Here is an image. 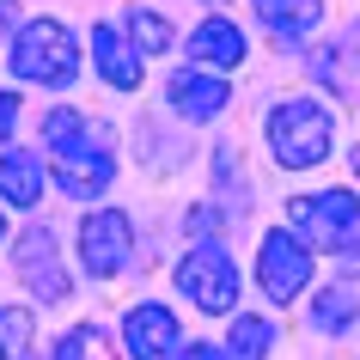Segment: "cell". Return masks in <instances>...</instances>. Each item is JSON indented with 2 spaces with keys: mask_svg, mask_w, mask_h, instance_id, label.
<instances>
[{
  "mask_svg": "<svg viewBox=\"0 0 360 360\" xmlns=\"http://www.w3.org/2000/svg\"><path fill=\"white\" fill-rule=\"evenodd\" d=\"M43 141H49V165H56V184L61 195H79V202H92L98 190H110V147H104V129H86V116L79 110H49L43 116Z\"/></svg>",
  "mask_w": 360,
  "mask_h": 360,
  "instance_id": "1",
  "label": "cell"
},
{
  "mask_svg": "<svg viewBox=\"0 0 360 360\" xmlns=\"http://www.w3.org/2000/svg\"><path fill=\"white\" fill-rule=\"evenodd\" d=\"M177 287H184V300H195V311H232L238 305V269L220 245H195L184 263H177Z\"/></svg>",
  "mask_w": 360,
  "mask_h": 360,
  "instance_id": "5",
  "label": "cell"
},
{
  "mask_svg": "<svg viewBox=\"0 0 360 360\" xmlns=\"http://www.w3.org/2000/svg\"><path fill=\"white\" fill-rule=\"evenodd\" d=\"M311 318H318V330H348V323L360 318V300L348 293V287H330V293H318Z\"/></svg>",
  "mask_w": 360,
  "mask_h": 360,
  "instance_id": "18",
  "label": "cell"
},
{
  "mask_svg": "<svg viewBox=\"0 0 360 360\" xmlns=\"http://www.w3.org/2000/svg\"><path fill=\"white\" fill-rule=\"evenodd\" d=\"M13 25H19V6H13V0H0V37H6Z\"/></svg>",
  "mask_w": 360,
  "mask_h": 360,
  "instance_id": "22",
  "label": "cell"
},
{
  "mask_svg": "<svg viewBox=\"0 0 360 360\" xmlns=\"http://www.w3.org/2000/svg\"><path fill=\"white\" fill-rule=\"evenodd\" d=\"M257 281H263V293L275 305H293L305 287H311V250H305L287 226H275L263 238V250H257Z\"/></svg>",
  "mask_w": 360,
  "mask_h": 360,
  "instance_id": "6",
  "label": "cell"
},
{
  "mask_svg": "<svg viewBox=\"0 0 360 360\" xmlns=\"http://www.w3.org/2000/svg\"><path fill=\"white\" fill-rule=\"evenodd\" d=\"M330 141H336V122L318 98H287L269 110V147L287 171H311L330 159Z\"/></svg>",
  "mask_w": 360,
  "mask_h": 360,
  "instance_id": "2",
  "label": "cell"
},
{
  "mask_svg": "<svg viewBox=\"0 0 360 360\" xmlns=\"http://www.w3.org/2000/svg\"><path fill=\"white\" fill-rule=\"evenodd\" d=\"M31 336H37V318L25 305H0V360H31Z\"/></svg>",
  "mask_w": 360,
  "mask_h": 360,
  "instance_id": "16",
  "label": "cell"
},
{
  "mask_svg": "<svg viewBox=\"0 0 360 360\" xmlns=\"http://www.w3.org/2000/svg\"><path fill=\"white\" fill-rule=\"evenodd\" d=\"M171 360H226V354H220L214 342H184V348H177Z\"/></svg>",
  "mask_w": 360,
  "mask_h": 360,
  "instance_id": "20",
  "label": "cell"
},
{
  "mask_svg": "<svg viewBox=\"0 0 360 360\" xmlns=\"http://www.w3.org/2000/svg\"><path fill=\"white\" fill-rule=\"evenodd\" d=\"M165 98L177 116H190V122H208V116H220L232 104V86L220 74H208V68H177V74L165 79Z\"/></svg>",
  "mask_w": 360,
  "mask_h": 360,
  "instance_id": "9",
  "label": "cell"
},
{
  "mask_svg": "<svg viewBox=\"0 0 360 360\" xmlns=\"http://www.w3.org/2000/svg\"><path fill=\"white\" fill-rule=\"evenodd\" d=\"M257 19H263L275 37H305V31H318L323 0H257Z\"/></svg>",
  "mask_w": 360,
  "mask_h": 360,
  "instance_id": "14",
  "label": "cell"
},
{
  "mask_svg": "<svg viewBox=\"0 0 360 360\" xmlns=\"http://www.w3.org/2000/svg\"><path fill=\"white\" fill-rule=\"evenodd\" d=\"M122 342H129L134 360H171L184 342H177V318H171L165 305H134L129 318H122Z\"/></svg>",
  "mask_w": 360,
  "mask_h": 360,
  "instance_id": "10",
  "label": "cell"
},
{
  "mask_svg": "<svg viewBox=\"0 0 360 360\" xmlns=\"http://www.w3.org/2000/svg\"><path fill=\"white\" fill-rule=\"evenodd\" d=\"M92 61H98V74L110 79L116 92H134V86H141V49H134L122 31H110V25L92 31Z\"/></svg>",
  "mask_w": 360,
  "mask_h": 360,
  "instance_id": "11",
  "label": "cell"
},
{
  "mask_svg": "<svg viewBox=\"0 0 360 360\" xmlns=\"http://www.w3.org/2000/svg\"><path fill=\"white\" fill-rule=\"evenodd\" d=\"M19 275H25V287H31L37 300H49V305L68 300V269H61V257H56V232L49 226L19 232Z\"/></svg>",
  "mask_w": 360,
  "mask_h": 360,
  "instance_id": "8",
  "label": "cell"
},
{
  "mask_svg": "<svg viewBox=\"0 0 360 360\" xmlns=\"http://www.w3.org/2000/svg\"><path fill=\"white\" fill-rule=\"evenodd\" d=\"M360 226V202L354 190H323V195H300L287 208V232L300 238L305 250H342Z\"/></svg>",
  "mask_w": 360,
  "mask_h": 360,
  "instance_id": "4",
  "label": "cell"
},
{
  "mask_svg": "<svg viewBox=\"0 0 360 360\" xmlns=\"http://www.w3.org/2000/svg\"><path fill=\"white\" fill-rule=\"evenodd\" d=\"M269 342H275V330H269V318H232V330H226V348L220 354L226 360H263L269 354Z\"/></svg>",
  "mask_w": 360,
  "mask_h": 360,
  "instance_id": "15",
  "label": "cell"
},
{
  "mask_svg": "<svg viewBox=\"0 0 360 360\" xmlns=\"http://www.w3.org/2000/svg\"><path fill=\"white\" fill-rule=\"evenodd\" d=\"M129 43L141 49V56H153V49H171V19H165V13L134 6V13H129Z\"/></svg>",
  "mask_w": 360,
  "mask_h": 360,
  "instance_id": "17",
  "label": "cell"
},
{
  "mask_svg": "<svg viewBox=\"0 0 360 360\" xmlns=\"http://www.w3.org/2000/svg\"><path fill=\"white\" fill-rule=\"evenodd\" d=\"M134 257V226L122 208H98L86 214V226H79V263L92 269L98 281H110V275H122Z\"/></svg>",
  "mask_w": 360,
  "mask_h": 360,
  "instance_id": "7",
  "label": "cell"
},
{
  "mask_svg": "<svg viewBox=\"0 0 360 360\" xmlns=\"http://www.w3.org/2000/svg\"><path fill=\"white\" fill-rule=\"evenodd\" d=\"M43 195V171L31 153H0V202H13V208H37Z\"/></svg>",
  "mask_w": 360,
  "mask_h": 360,
  "instance_id": "13",
  "label": "cell"
},
{
  "mask_svg": "<svg viewBox=\"0 0 360 360\" xmlns=\"http://www.w3.org/2000/svg\"><path fill=\"white\" fill-rule=\"evenodd\" d=\"M13 122H19V92H0V141L13 134Z\"/></svg>",
  "mask_w": 360,
  "mask_h": 360,
  "instance_id": "21",
  "label": "cell"
},
{
  "mask_svg": "<svg viewBox=\"0 0 360 360\" xmlns=\"http://www.w3.org/2000/svg\"><path fill=\"white\" fill-rule=\"evenodd\" d=\"M0 238H6V220H0Z\"/></svg>",
  "mask_w": 360,
  "mask_h": 360,
  "instance_id": "23",
  "label": "cell"
},
{
  "mask_svg": "<svg viewBox=\"0 0 360 360\" xmlns=\"http://www.w3.org/2000/svg\"><path fill=\"white\" fill-rule=\"evenodd\" d=\"M13 74L31 79V86H74V74H79L74 31H68L61 19H37V25H25L19 43H13Z\"/></svg>",
  "mask_w": 360,
  "mask_h": 360,
  "instance_id": "3",
  "label": "cell"
},
{
  "mask_svg": "<svg viewBox=\"0 0 360 360\" xmlns=\"http://www.w3.org/2000/svg\"><path fill=\"white\" fill-rule=\"evenodd\" d=\"M245 61V31L226 19H208V25H195V37H190V68H238Z\"/></svg>",
  "mask_w": 360,
  "mask_h": 360,
  "instance_id": "12",
  "label": "cell"
},
{
  "mask_svg": "<svg viewBox=\"0 0 360 360\" xmlns=\"http://www.w3.org/2000/svg\"><path fill=\"white\" fill-rule=\"evenodd\" d=\"M56 360H104V330H92V323L68 330L61 348H56Z\"/></svg>",
  "mask_w": 360,
  "mask_h": 360,
  "instance_id": "19",
  "label": "cell"
}]
</instances>
